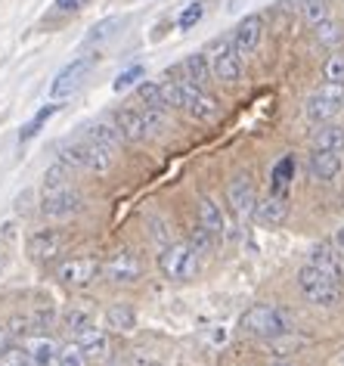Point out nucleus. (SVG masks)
<instances>
[{"label":"nucleus","instance_id":"nucleus-45","mask_svg":"<svg viewBox=\"0 0 344 366\" xmlns=\"http://www.w3.org/2000/svg\"><path fill=\"white\" fill-rule=\"evenodd\" d=\"M0 270H4V261H0Z\"/></svg>","mask_w":344,"mask_h":366},{"label":"nucleus","instance_id":"nucleus-36","mask_svg":"<svg viewBox=\"0 0 344 366\" xmlns=\"http://www.w3.org/2000/svg\"><path fill=\"white\" fill-rule=\"evenodd\" d=\"M211 230H205V227L202 224H198L196 227V230H193V236H189V245H193V249L198 252V254H205L208 249H211Z\"/></svg>","mask_w":344,"mask_h":366},{"label":"nucleus","instance_id":"nucleus-43","mask_svg":"<svg viewBox=\"0 0 344 366\" xmlns=\"http://www.w3.org/2000/svg\"><path fill=\"white\" fill-rule=\"evenodd\" d=\"M267 366H295V363H285V360H273V363H267Z\"/></svg>","mask_w":344,"mask_h":366},{"label":"nucleus","instance_id":"nucleus-24","mask_svg":"<svg viewBox=\"0 0 344 366\" xmlns=\"http://www.w3.org/2000/svg\"><path fill=\"white\" fill-rule=\"evenodd\" d=\"M198 224H202L205 230H211L214 236L223 233V214H221V205H217L214 199L198 196Z\"/></svg>","mask_w":344,"mask_h":366},{"label":"nucleus","instance_id":"nucleus-16","mask_svg":"<svg viewBox=\"0 0 344 366\" xmlns=\"http://www.w3.org/2000/svg\"><path fill=\"white\" fill-rule=\"evenodd\" d=\"M307 264L316 267V270H323V273H329V277H335V280H344V264H341L338 252H335L329 242L313 245L310 254H307Z\"/></svg>","mask_w":344,"mask_h":366},{"label":"nucleus","instance_id":"nucleus-13","mask_svg":"<svg viewBox=\"0 0 344 366\" xmlns=\"http://www.w3.org/2000/svg\"><path fill=\"white\" fill-rule=\"evenodd\" d=\"M255 217H258V224H264V227H279L288 217V199H285V193H270L264 199H258Z\"/></svg>","mask_w":344,"mask_h":366},{"label":"nucleus","instance_id":"nucleus-27","mask_svg":"<svg viewBox=\"0 0 344 366\" xmlns=\"http://www.w3.org/2000/svg\"><path fill=\"white\" fill-rule=\"evenodd\" d=\"M71 187V174H69V164H50L47 174H44V193H56V189H66Z\"/></svg>","mask_w":344,"mask_h":366},{"label":"nucleus","instance_id":"nucleus-1","mask_svg":"<svg viewBox=\"0 0 344 366\" xmlns=\"http://www.w3.org/2000/svg\"><path fill=\"white\" fill-rule=\"evenodd\" d=\"M298 289L304 292V298L310 305H320V307H332L341 301V280L310 267V264L298 270Z\"/></svg>","mask_w":344,"mask_h":366},{"label":"nucleus","instance_id":"nucleus-42","mask_svg":"<svg viewBox=\"0 0 344 366\" xmlns=\"http://www.w3.org/2000/svg\"><path fill=\"white\" fill-rule=\"evenodd\" d=\"M338 245H341V249H344V224L338 227Z\"/></svg>","mask_w":344,"mask_h":366},{"label":"nucleus","instance_id":"nucleus-37","mask_svg":"<svg viewBox=\"0 0 344 366\" xmlns=\"http://www.w3.org/2000/svg\"><path fill=\"white\" fill-rule=\"evenodd\" d=\"M143 78V66H131V69H124L118 78H115V90H128V87H133V81H140Z\"/></svg>","mask_w":344,"mask_h":366},{"label":"nucleus","instance_id":"nucleus-38","mask_svg":"<svg viewBox=\"0 0 344 366\" xmlns=\"http://www.w3.org/2000/svg\"><path fill=\"white\" fill-rule=\"evenodd\" d=\"M202 4H189L186 6V10L183 13H180V19H177V25H180V29H193V25L198 22V19H202Z\"/></svg>","mask_w":344,"mask_h":366},{"label":"nucleus","instance_id":"nucleus-25","mask_svg":"<svg viewBox=\"0 0 344 366\" xmlns=\"http://www.w3.org/2000/svg\"><path fill=\"white\" fill-rule=\"evenodd\" d=\"M313 149H332V152H344V127L338 124H320V131L313 134Z\"/></svg>","mask_w":344,"mask_h":366},{"label":"nucleus","instance_id":"nucleus-18","mask_svg":"<svg viewBox=\"0 0 344 366\" xmlns=\"http://www.w3.org/2000/svg\"><path fill=\"white\" fill-rule=\"evenodd\" d=\"M25 351H29V360H34V366H62L59 363V345L53 342V338L34 335V338H29Z\"/></svg>","mask_w":344,"mask_h":366},{"label":"nucleus","instance_id":"nucleus-3","mask_svg":"<svg viewBox=\"0 0 344 366\" xmlns=\"http://www.w3.org/2000/svg\"><path fill=\"white\" fill-rule=\"evenodd\" d=\"M239 326H242V332H248V335H255V338H279V335L288 332L285 314L279 307H273V305H255V307H248L246 314H242Z\"/></svg>","mask_w":344,"mask_h":366},{"label":"nucleus","instance_id":"nucleus-21","mask_svg":"<svg viewBox=\"0 0 344 366\" xmlns=\"http://www.w3.org/2000/svg\"><path fill=\"white\" fill-rule=\"evenodd\" d=\"M304 112H307V118H310L313 124H325V122H332V118L341 112V103H332V99H325V97H320V94H313L310 99H307Z\"/></svg>","mask_w":344,"mask_h":366},{"label":"nucleus","instance_id":"nucleus-5","mask_svg":"<svg viewBox=\"0 0 344 366\" xmlns=\"http://www.w3.org/2000/svg\"><path fill=\"white\" fill-rule=\"evenodd\" d=\"M158 267L168 280H193L198 273V252L189 242H171L158 254Z\"/></svg>","mask_w":344,"mask_h":366},{"label":"nucleus","instance_id":"nucleus-6","mask_svg":"<svg viewBox=\"0 0 344 366\" xmlns=\"http://www.w3.org/2000/svg\"><path fill=\"white\" fill-rule=\"evenodd\" d=\"M180 109L189 112L193 118H198V122H211V118H217V103L202 87L189 84V81H180Z\"/></svg>","mask_w":344,"mask_h":366},{"label":"nucleus","instance_id":"nucleus-32","mask_svg":"<svg viewBox=\"0 0 344 366\" xmlns=\"http://www.w3.org/2000/svg\"><path fill=\"white\" fill-rule=\"evenodd\" d=\"M323 78L329 84H344V53H332L323 66Z\"/></svg>","mask_w":344,"mask_h":366},{"label":"nucleus","instance_id":"nucleus-2","mask_svg":"<svg viewBox=\"0 0 344 366\" xmlns=\"http://www.w3.org/2000/svg\"><path fill=\"white\" fill-rule=\"evenodd\" d=\"M59 162L69 164V168L106 174L112 168V152L103 149V146H96V143H90V140H71V143L59 146Z\"/></svg>","mask_w":344,"mask_h":366},{"label":"nucleus","instance_id":"nucleus-26","mask_svg":"<svg viewBox=\"0 0 344 366\" xmlns=\"http://www.w3.org/2000/svg\"><path fill=\"white\" fill-rule=\"evenodd\" d=\"M298 4V10H301V16L310 25L316 22H323V19H329L332 16V0H295Z\"/></svg>","mask_w":344,"mask_h":366},{"label":"nucleus","instance_id":"nucleus-40","mask_svg":"<svg viewBox=\"0 0 344 366\" xmlns=\"http://www.w3.org/2000/svg\"><path fill=\"white\" fill-rule=\"evenodd\" d=\"M84 4H90V0H56V10L69 13V10H81Z\"/></svg>","mask_w":344,"mask_h":366},{"label":"nucleus","instance_id":"nucleus-11","mask_svg":"<svg viewBox=\"0 0 344 366\" xmlns=\"http://www.w3.org/2000/svg\"><path fill=\"white\" fill-rule=\"evenodd\" d=\"M99 273V264L93 258H71V261H62L56 277L59 282H66V286H87V282H93Z\"/></svg>","mask_w":344,"mask_h":366},{"label":"nucleus","instance_id":"nucleus-35","mask_svg":"<svg viewBox=\"0 0 344 366\" xmlns=\"http://www.w3.org/2000/svg\"><path fill=\"white\" fill-rule=\"evenodd\" d=\"M0 366H29V351L6 345L4 351H0Z\"/></svg>","mask_w":344,"mask_h":366},{"label":"nucleus","instance_id":"nucleus-39","mask_svg":"<svg viewBox=\"0 0 344 366\" xmlns=\"http://www.w3.org/2000/svg\"><path fill=\"white\" fill-rule=\"evenodd\" d=\"M316 94L325 97V99H332V103H341L344 106V84H329V81H325V84L316 90Z\"/></svg>","mask_w":344,"mask_h":366},{"label":"nucleus","instance_id":"nucleus-10","mask_svg":"<svg viewBox=\"0 0 344 366\" xmlns=\"http://www.w3.org/2000/svg\"><path fill=\"white\" fill-rule=\"evenodd\" d=\"M90 66H93L90 59H75V62H69V66L62 69L56 78H53V84H50V97L62 99V97H69L71 90H78V87H81V81L87 78Z\"/></svg>","mask_w":344,"mask_h":366},{"label":"nucleus","instance_id":"nucleus-17","mask_svg":"<svg viewBox=\"0 0 344 366\" xmlns=\"http://www.w3.org/2000/svg\"><path fill=\"white\" fill-rule=\"evenodd\" d=\"M115 127L121 131L124 140H131V143H137L143 140L149 131H146V118H143L140 109H118L115 112Z\"/></svg>","mask_w":344,"mask_h":366},{"label":"nucleus","instance_id":"nucleus-22","mask_svg":"<svg viewBox=\"0 0 344 366\" xmlns=\"http://www.w3.org/2000/svg\"><path fill=\"white\" fill-rule=\"evenodd\" d=\"M183 71H186V81L196 87H208V81H211V66H208V56L205 53H193V56L183 59Z\"/></svg>","mask_w":344,"mask_h":366},{"label":"nucleus","instance_id":"nucleus-29","mask_svg":"<svg viewBox=\"0 0 344 366\" xmlns=\"http://www.w3.org/2000/svg\"><path fill=\"white\" fill-rule=\"evenodd\" d=\"M124 25V19H118V16H108V19H103V22H96L93 29H90V34H87V44H99V41H108L115 31H118Z\"/></svg>","mask_w":344,"mask_h":366},{"label":"nucleus","instance_id":"nucleus-14","mask_svg":"<svg viewBox=\"0 0 344 366\" xmlns=\"http://www.w3.org/2000/svg\"><path fill=\"white\" fill-rule=\"evenodd\" d=\"M341 168H344L341 152H332V149H313L310 162H307V171H310L313 180H335Z\"/></svg>","mask_w":344,"mask_h":366},{"label":"nucleus","instance_id":"nucleus-44","mask_svg":"<svg viewBox=\"0 0 344 366\" xmlns=\"http://www.w3.org/2000/svg\"><path fill=\"white\" fill-rule=\"evenodd\" d=\"M146 366H161V363H146Z\"/></svg>","mask_w":344,"mask_h":366},{"label":"nucleus","instance_id":"nucleus-23","mask_svg":"<svg viewBox=\"0 0 344 366\" xmlns=\"http://www.w3.org/2000/svg\"><path fill=\"white\" fill-rule=\"evenodd\" d=\"M106 323L115 332H133L137 329V310L131 305H112L106 310Z\"/></svg>","mask_w":344,"mask_h":366},{"label":"nucleus","instance_id":"nucleus-34","mask_svg":"<svg viewBox=\"0 0 344 366\" xmlns=\"http://www.w3.org/2000/svg\"><path fill=\"white\" fill-rule=\"evenodd\" d=\"M137 97H140V103L146 109H168L165 99H161V87L158 84H140Z\"/></svg>","mask_w":344,"mask_h":366},{"label":"nucleus","instance_id":"nucleus-4","mask_svg":"<svg viewBox=\"0 0 344 366\" xmlns=\"http://www.w3.org/2000/svg\"><path fill=\"white\" fill-rule=\"evenodd\" d=\"M208 66H211V75L223 84H236L242 75V56L236 53L230 38H214L208 44Z\"/></svg>","mask_w":344,"mask_h":366},{"label":"nucleus","instance_id":"nucleus-19","mask_svg":"<svg viewBox=\"0 0 344 366\" xmlns=\"http://www.w3.org/2000/svg\"><path fill=\"white\" fill-rule=\"evenodd\" d=\"M75 342L84 347V354H87V357H103V354H106V347H108L106 332H103V329H96L93 323L81 326L78 332H75Z\"/></svg>","mask_w":344,"mask_h":366},{"label":"nucleus","instance_id":"nucleus-33","mask_svg":"<svg viewBox=\"0 0 344 366\" xmlns=\"http://www.w3.org/2000/svg\"><path fill=\"white\" fill-rule=\"evenodd\" d=\"M59 363H62V366H87V354H84V347H81L78 342L62 345V347H59Z\"/></svg>","mask_w":344,"mask_h":366},{"label":"nucleus","instance_id":"nucleus-15","mask_svg":"<svg viewBox=\"0 0 344 366\" xmlns=\"http://www.w3.org/2000/svg\"><path fill=\"white\" fill-rule=\"evenodd\" d=\"M62 245H66V239H62L59 230H38L29 239V254L34 261H50L62 252Z\"/></svg>","mask_w":344,"mask_h":366},{"label":"nucleus","instance_id":"nucleus-7","mask_svg":"<svg viewBox=\"0 0 344 366\" xmlns=\"http://www.w3.org/2000/svg\"><path fill=\"white\" fill-rule=\"evenodd\" d=\"M233 47H236L239 56H251L258 47H260V41H264V19H260L258 13H251L246 16L236 29H233Z\"/></svg>","mask_w":344,"mask_h":366},{"label":"nucleus","instance_id":"nucleus-8","mask_svg":"<svg viewBox=\"0 0 344 366\" xmlns=\"http://www.w3.org/2000/svg\"><path fill=\"white\" fill-rule=\"evenodd\" d=\"M41 212L47 214V217H53V221H66V217L81 212V196L71 187L56 189V193H44Z\"/></svg>","mask_w":344,"mask_h":366},{"label":"nucleus","instance_id":"nucleus-20","mask_svg":"<svg viewBox=\"0 0 344 366\" xmlns=\"http://www.w3.org/2000/svg\"><path fill=\"white\" fill-rule=\"evenodd\" d=\"M84 140L96 143V146H103V149H108V152H115V149L121 146L124 137H121L118 127H115V122H112V124H103V122H99V124H90V127H87Z\"/></svg>","mask_w":344,"mask_h":366},{"label":"nucleus","instance_id":"nucleus-28","mask_svg":"<svg viewBox=\"0 0 344 366\" xmlns=\"http://www.w3.org/2000/svg\"><path fill=\"white\" fill-rule=\"evenodd\" d=\"M313 34H316V41L320 44H325V47H335V44H338L341 38H344V31H341V25L332 19H323V22H316L313 25Z\"/></svg>","mask_w":344,"mask_h":366},{"label":"nucleus","instance_id":"nucleus-12","mask_svg":"<svg viewBox=\"0 0 344 366\" xmlns=\"http://www.w3.org/2000/svg\"><path fill=\"white\" fill-rule=\"evenodd\" d=\"M226 202H230V208L236 212L239 217H251L255 214V205H258V193L255 187H251L248 177H236L226 187Z\"/></svg>","mask_w":344,"mask_h":366},{"label":"nucleus","instance_id":"nucleus-30","mask_svg":"<svg viewBox=\"0 0 344 366\" xmlns=\"http://www.w3.org/2000/svg\"><path fill=\"white\" fill-rule=\"evenodd\" d=\"M56 112H59V106H44V109H41V112H38V115H34V118H31V122H29V124H25V127H22L19 140H22V143H25V140H31V137H34V134H38V131H41V127H44V124H47V122H50V118H53V115H56Z\"/></svg>","mask_w":344,"mask_h":366},{"label":"nucleus","instance_id":"nucleus-41","mask_svg":"<svg viewBox=\"0 0 344 366\" xmlns=\"http://www.w3.org/2000/svg\"><path fill=\"white\" fill-rule=\"evenodd\" d=\"M10 345V329H0V351Z\"/></svg>","mask_w":344,"mask_h":366},{"label":"nucleus","instance_id":"nucleus-31","mask_svg":"<svg viewBox=\"0 0 344 366\" xmlns=\"http://www.w3.org/2000/svg\"><path fill=\"white\" fill-rule=\"evenodd\" d=\"M292 177H295V159L285 155V159L273 168V193H285V187H288Z\"/></svg>","mask_w":344,"mask_h":366},{"label":"nucleus","instance_id":"nucleus-9","mask_svg":"<svg viewBox=\"0 0 344 366\" xmlns=\"http://www.w3.org/2000/svg\"><path fill=\"white\" fill-rule=\"evenodd\" d=\"M103 273H106V280H112V282H137L143 273V264L133 252H118L103 264Z\"/></svg>","mask_w":344,"mask_h":366}]
</instances>
